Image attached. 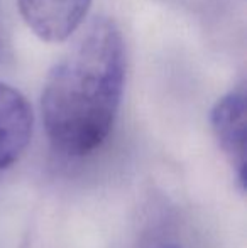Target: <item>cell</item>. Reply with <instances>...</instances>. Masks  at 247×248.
I'll return each instance as SVG.
<instances>
[{
	"instance_id": "1",
	"label": "cell",
	"mask_w": 247,
	"mask_h": 248,
	"mask_svg": "<svg viewBox=\"0 0 247 248\" xmlns=\"http://www.w3.org/2000/svg\"><path fill=\"white\" fill-rule=\"evenodd\" d=\"M125 68L119 26L110 17H93L44 81L41 115L56 152L85 157L102 147L119 113Z\"/></svg>"
},
{
	"instance_id": "2",
	"label": "cell",
	"mask_w": 247,
	"mask_h": 248,
	"mask_svg": "<svg viewBox=\"0 0 247 248\" xmlns=\"http://www.w3.org/2000/svg\"><path fill=\"white\" fill-rule=\"evenodd\" d=\"M92 0H17L20 17L39 39L61 43L82 27Z\"/></svg>"
},
{
	"instance_id": "3",
	"label": "cell",
	"mask_w": 247,
	"mask_h": 248,
	"mask_svg": "<svg viewBox=\"0 0 247 248\" xmlns=\"http://www.w3.org/2000/svg\"><path fill=\"white\" fill-rule=\"evenodd\" d=\"M210 124L214 135L234 169L239 184L246 186V90L229 92L212 108Z\"/></svg>"
},
{
	"instance_id": "4",
	"label": "cell",
	"mask_w": 247,
	"mask_h": 248,
	"mask_svg": "<svg viewBox=\"0 0 247 248\" xmlns=\"http://www.w3.org/2000/svg\"><path fill=\"white\" fill-rule=\"evenodd\" d=\"M33 108L14 86L0 83V170L12 166L33 135Z\"/></svg>"
},
{
	"instance_id": "5",
	"label": "cell",
	"mask_w": 247,
	"mask_h": 248,
	"mask_svg": "<svg viewBox=\"0 0 247 248\" xmlns=\"http://www.w3.org/2000/svg\"><path fill=\"white\" fill-rule=\"evenodd\" d=\"M0 47H2V44H0Z\"/></svg>"
}]
</instances>
